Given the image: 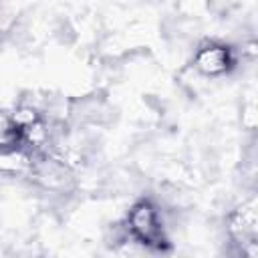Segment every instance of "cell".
<instances>
[{
  "mask_svg": "<svg viewBox=\"0 0 258 258\" xmlns=\"http://www.w3.org/2000/svg\"><path fill=\"white\" fill-rule=\"evenodd\" d=\"M125 228H127V236L133 242L145 246H157V248H161V242H165L159 210L149 200H139L131 206Z\"/></svg>",
  "mask_w": 258,
  "mask_h": 258,
  "instance_id": "1",
  "label": "cell"
},
{
  "mask_svg": "<svg viewBox=\"0 0 258 258\" xmlns=\"http://www.w3.org/2000/svg\"><path fill=\"white\" fill-rule=\"evenodd\" d=\"M194 67L206 77H220L234 67V54L226 44L206 42L196 50Z\"/></svg>",
  "mask_w": 258,
  "mask_h": 258,
  "instance_id": "2",
  "label": "cell"
}]
</instances>
